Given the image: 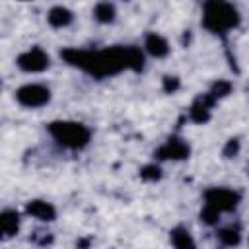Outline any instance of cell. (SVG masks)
I'll return each mask as SVG.
<instances>
[{
  "label": "cell",
  "mask_w": 249,
  "mask_h": 249,
  "mask_svg": "<svg viewBox=\"0 0 249 249\" xmlns=\"http://www.w3.org/2000/svg\"><path fill=\"white\" fill-rule=\"evenodd\" d=\"M239 140L237 138H230L228 142H226V146L222 148V154H224V158H235L237 154H239Z\"/></svg>",
  "instance_id": "d6986e66"
},
{
  "label": "cell",
  "mask_w": 249,
  "mask_h": 249,
  "mask_svg": "<svg viewBox=\"0 0 249 249\" xmlns=\"http://www.w3.org/2000/svg\"><path fill=\"white\" fill-rule=\"evenodd\" d=\"M25 214L31 218H37L41 222H53L56 218V208L47 200L35 198V200H29L25 204Z\"/></svg>",
  "instance_id": "9c48e42d"
},
{
  "label": "cell",
  "mask_w": 249,
  "mask_h": 249,
  "mask_svg": "<svg viewBox=\"0 0 249 249\" xmlns=\"http://www.w3.org/2000/svg\"><path fill=\"white\" fill-rule=\"evenodd\" d=\"M93 18H95L99 23H113L115 18H117L115 4H111V2H99V4H95V8H93Z\"/></svg>",
  "instance_id": "5bb4252c"
},
{
  "label": "cell",
  "mask_w": 249,
  "mask_h": 249,
  "mask_svg": "<svg viewBox=\"0 0 249 249\" xmlns=\"http://www.w3.org/2000/svg\"><path fill=\"white\" fill-rule=\"evenodd\" d=\"M16 64H18L19 70H23V72L37 74V72H43V70L49 68L51 58H49V54H47L43 49H39V47H31V49H27L25 53H21V54L18 56Z\"/></svg>",
  "instance_id": "8992f818"
},
{
  "label": "cell",
  "mask_w": 249,
  "mask_h": 249,
  "mask_svg": "<svg viewBox=\"0 0 249 249\" xmlns=\"http://www.w3.org/2000/svg\"><path fill=\"white\" fill-rule=\"evenodd\" d=\"M200 220H202L206 226H216V224H218V220H220V212H218L216 208H212V206L204 204V206H202V210H200Z\"/></svg>",
  "instance_id": "ac0fdd59"
},
{
  "label": "cell",
  "mask_w": 249,
  "mask_h": 249,
  "mask_svg": "<svg viewBox=\"0 0 249 249\" xmlns=\"http://www.w3.org/2000/svg\"><path fill=\"white\" fill-rule=\"evenodd\" d=\"M72 19H74V14H72L66 6H54V8H51L49 14H47V21H49V25L54 27V29H60V27L70 25Z\"/></svg>",
  "instance_id": "7c38bea8"
},
{
  "label": "cell",
  "mask_w": 249,
  "mask_h": 249,
  "mask_svg": "<svg viewBox=\"0 0 249 249\" xmlns=\"http://www.w3.org/2000/svg\"><path fill=\"white\" fill-rule=\"evenodd\" d=\"M144 49L150 56H156V58H163L169 54V43L165 41V37H161L160 33L152 31L146 35L144 39Z\"/></svg>",
  "instance_id": "30bf717a"
},
{
  "label": "cell",
  "mask_w": 249,
  "mask_h": 249,
  "mask_svg": "<svg viewBox=\"0 0 249 249\" xmlns=\"http://www.w3.org/2000/svg\"><path fill=\"white\" fill-rule=\"evenodd\" d=\"M140 177L144 181H160L161 179V167L158 163H148L140 169Z\"/></svg>",
  "instance_id": "e0dca14e"
},
{
  "label": "cell",
  "mask_w": 249,
  "mask_h": 249,
  "mask_svg": "<svg viewBox=\"0 0 249 249\" xmlns=\"http://www.w3.org/2000/svg\"><path fill=\"white\" fill-rule=\"evenodd\" d=\"M163 91L165 93H175L181 88V80L177 76H163Z\"/></svg>",
  "instance_id": "ffe728a7"
},
{
  "label": "cell",
  "mask_w": 249,
  "mask_h": 249,
  "mask_svg": "<svg viewBox=\"0 0 249 249\" xmlns=\"http://www.w3.org/2000/svg\"><path fill=\"white\" fill-rule=\"evenodd\" d=\"M230 91H231V84H230L228 80H218V82H214V84H212V88H210V91H208V93L218 101V99L226 97Z\"/></svg>",
  "instance_id": "2e32d148"
},
{
  "label": "cell",
  "mask_w": 249,
  "mask_h": 249,
  "mask_svg": "<svg viewBox=\"0 0 249 249\" xmlns=\"http://www.w3.org/2000/svg\"><path fill=\"white\" fill-rule=\"evenodd\" d=\"M16 99L19 105L29 109L43 107L51 101V89L43 84H23L21 88L16 89Z\"/></svg>",
  "instance_id": "5b68a950"
},
{
  "label": "cell",
  "mask_w": 249,
  "mask_h": 249,
  "mask_svg": "<svg viewBox=\"0 0 249 249\" xmlns=\"http://www.w3.org/2000/svg\"><path fill=\"white\" fill-rule=\"evenodd\" d=\"M214 103H216V99L208 91L206 93H200L198 97H195V101L189 107V119L193 123H198V124L206 123L210 119V113H212Z\"/></svg>",
  "instance_id": "ba28073f"
},
{
  "label": "cell",
  "mask_w": 249,
  "mask_h": 249,
  "mask_svg": "<svg viewBox=\"0 0 249 249\" xmlns=\"http://www.w3.org/2000/svg\"><path fill=\"white\" fill-rule=\"evenodd\" d=\"M216 235H218L220 243H222V245H226V247H235V245H239V241H241V231H239V228H237V226L222 228Z\"/></svg>",
  "instance_id": "9a60e30c"
},
{
  "label": "cell",
  "mask_w": 249,
  "mask_h": 249,
  "mask_svg": "<svg viewBox=\"0 0 249 249\" xmlns=\"http://www.w3.org/2000/svg\"><path fill=\"white\" fill-rule=\"evenodd\" d=\"M202 25L216 35H224L239 25V12L235 6L220 0H210L202 6Z\"/></svg>",
  "instance_id": "7a4b0ae2"
},
{
  "label": "cell",
  "mask_w": 249,
  "mask_h": 249,
  "mask_svg": "<svg viewBox=\"0 0 249 249\" xmlns=\"http://www.w3.org/2000/svg\"><path fill=\"white\" fill-rule=\"evenodd\" d=\"M189 154H191L189 144H187L185 140L177 138V136H171V138H167V140L156 150L154 156H156L158 160H185V158H189Z\"/></svg>",
  "instance_id": "52a82bcc"
},
{
  "label": "cell",
  "mask_w": 249,
  "mask_h": 249,
  "mask_svg": "<svg viewBox=\"0 0 249 249\" xmlns=\"http://www.w3.org/2000/svg\"><path fill=\"white\" fill-rule=\"evenodd\" d=\"M239 200H241L239 193L233 189H226V187H212L204 193V204L216 208L220 214L235 210Z\"/></svg>",
  "instance_id": "277c9868"
},
{
  "label": "cell",
  "mask_w": 249,
  "mask_h": 249,
  "mask_svg": "<svg viewBox=\"0 0 249 249\" xmlns=\"http://www.w3.org/2000/svg\"><path fill=\"white\" fill-rule=\"evenodd\" d=\"M49 134L68 150H80L89 142V128L76 121H53L49 123Z\"/></svg>",
  "instance_id": "3957f363"
},
{
  "label": "cell",
  "mask_w": 249,
  "mask_h": 249,
  "mask_svg": "<svg viewBox=\"0 0 249 249\" xmlns=\"http://www.w3.org/2000/svg\"><path fill=\"white\" fill-rule=\"evenodd\" d=\"M60 56L80 70L91 74L93 78H105L119 74L124 68L140 72L144 68V53L138 47H107L101 51L84 49H64Z\"/></svg>",
  "instance_id": "6da1fadb"
},
{
  "label": "cell",
  "mask_w": 249,
  "mask_h": 249,
  "mask_svg": "<svg viewBox=\"0 0 249 249\" xmlns=\"http://www.w3.org/2000/svg\"><path fill=\"white\" fill-rule=\"evenodd\" d=\"M169 237H171V243L175 249H196V243L187 228H181V226L173 228L169 231Z\"/></svg>",
  "instance_id": "4fadbf2b"
},
{
  "label": "cell",
  "mask_w": 249,
  "mask_h": 249,
  "mask_svg": "<svg viewBox=\"0 0 249 249\" xmlns=\"http://www.w3.org/2000/svg\"><path fill=\"white\" fill-rule=\"evenodd\" d=\"M19 214L16 210H4L0 214V230H2V237L8 239V237H14L18 231H19Z\"/></svg>",
  "instance_id": "8fae6325"
}]
</instances>
